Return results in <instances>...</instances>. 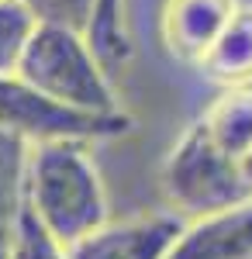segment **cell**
I'll list each match as a JSON object with an SVG mask.
<instances>
[{
  "label": "cell",
  "instance_id": "cell-1",
  "mask_svg": "<svg viewBox=\"0 0 252 259\" xmlns=\"http://www.w3.org/2000/svg\"><path fill=\"white\" fill-rule=\"evenodd\" d=\"M24 204L62 249L111 218L107 190L87 142H31L24 159Z\"/></svg>",
  "mask_w": 252,
  "mask_h": 259
},
{
  "label": "cell",
  "instance_id": "cell-2",
  "mask_svg": "<svg viewBox=\"0 0 252 259\" xmlns=\"http://www.w3.org/2000/svg\"><path fill=\"white\" fill-rule=\"evenodd\" d=\"M14 73L56 104L90 114H121L111 76L90 52L83 31L69 24L35 21Z\"/></svg>",
  "mask_w": 252,
  "mask_h": 259
},
{
  "label": "cell",
  "instance_id": "cell-3",
  "mask_svg": "<svg viewBox=\"0 0 252 259\" xmlns=\"http://www.w3.org/2000/svg\"><path fill=\"white\" fill-rule=\"evenodd\" d=\"M159 183H162L170 207L187 221L252 200V194L238 177V162L214 145L200 121H194L183 132V139L170 149Z\"/></svg>",
  "mask_w": 252,
  "mask_h": 259
},
{
  "label": "cell",
  "instance_id": "cell-4",
  "mask_svg": "<svg viewBox=\"0 0 252 259\" xmlns=\"http://www.w3.org/2000/svg\"><path fill=\"white\" fill-rule=\"evenodd\" d=\"M128 114H90L56 104L38 94L31 83H24L18 73H0V132L21 135L28 142L49 139H114L128 132Z\"/></svg>",
  "mask_w": 252,
  "mask_h": 259
},
{
  "label": "cell",
  "instance_id": "cell-5",
  "mask_svg": "<svg viewBox=\"0 0 252 259\" xmlns=\"http://www.w3.org/2000/svg\"><path fill=\"white\" fill-rule=\"evenodd\" d=\"M187 218L176 211H152L128 221H104L90 235L62 249L66 259H166Z\"/></svg>",
  "mask_w": 252,
  "mask_h": 259
},
{
  "label": "cell",
  "instance_id": "cell-6",
  "mask_svg": "<svg viewBox=\"0 0 252 259\" xmlns=\"http://www.w3.org/2000/svg\"><path fill=\"white\" fill-rule=\"evenodd\" d=\"M242 0H166L162 18H159V35L166 52L176 62H197L207 56L225 24L232 21Z\"/></svg>",
  "mask_w": 252,
  "mask_h": 259
},
{
  "label": "cell",
  "instance_id": "cell-7",
  "mask_svg": "<svg viewBox=\"0 0 252 259\" xmlns=\"http://www.w3.org/2000/svg\"><path fill=\"white\" fill-rule=\"evenodd\" d=\"M166 259H252V200L187 221Z\"/></svg>",
  "mask_w": 252,
  "mask_h": 259
},
{
  "label": "cell",
  "instance_id": "cell-8",
  "mask_svg": "<svg viewBox=\"0 0 252 259\" xmlns=\"http://www.w3.org/2000/svg\"><path fill=\"white\" fill-rule=\"evenodd\" d=\"M197 69L225 90L252 87V7L249 4H238V11L225 24L218 41L207 49V56L197 62Z\"/></svg>",
  "mask_w": 252,
  "mask_h": 259
},
{
  "label": "cell",
  "instance_id": "cell-9",
  "mask_svg": "<svg viewBox=\"0 0 252 259\" xmlns=\"http://www.w3.org/2000/svg\"><path fill=\"white\" fill-rule=\"evenodd\" d=\"M24 159L28 142L0 132V259H14L18 228L24 214Z\"/></svg>",
  "mask_w": 252,
  "mask_h": 259
},
{
  "label": "cell",
  "instance_id": "cell-10",
  "mask_svg": "<svg viewBox=\"0 0 252 259\" xmlns=\"http://www.w3.org/2000/svg\"><path fill=\"white\" fill-rule=\"evenodd\" d=\"M200 124L211 142L238 162V156L252 145V87H232L204 111Z\"/></svg>",
  "mask_w": 252,
  "mask_h": 259
},
{
  "label": "cell",
  "instance_id": "cell-11",
  "mask_svg": "<svg viewBox=\"0 0 252 259\" xmlns=\"http://www.w3.org/2000/svg\"><path fill=\"white\" fill-rule=\"evenodd\" d=\"M83 38L107 76H114L132 59V38L124 28V0H94L83 24Z\"/></svg>",
  "mask_w": 252,
  "mask_h": 259
},
{
  "label": "cell",
  "instance_id": "cell-12",
  "mask_svg": "<svg viewBox=\"0 0 252 259\" xmlns=\"http://www.w3.org/2000/svg\"><path fill=\"white\" fill-rule=\"evenodd\" d=\"M35 21V11L24 0H0V73H14Z\"/></svg>",
  "mask_w": 252,
  "mask_h": 259
},
{
  "label": "cell",
  "instance_id": "cell-13",
  "mask_svg": "<svg viewBox=\"0 0 252 259\" xmlns=\"http://www.w3.org/2000/svg\"><path fill=\"white\" fill-rule=\"evenodd\" d=\"M14 259H66L62 256V245H59L38 221H35V214L28 211V204H24V214H21Z\"/></svg>",
  "mask_w": 252,
  "mask_h": 259
},
{
  "label": "cell",
  "instance_id": "cell-14",
  "mask_svg": "<svg viewBox=\"0 0 252 259\" xmlns=\"http://www.w3.org/2000/svg\"><path fill=\"white\" fill-rule=\"evenodd\" d=\"M38 21H56V24H69L83 31L87 14H90V4L94 0H24Z\"/></svg>",
  "mask_w": 252,
  "mask_h": 259
},
{
  "label": "cell",
  "instance_id": "cell-15",
  "mask_svg": "<svg viewBox=\"0 0 252 259\" xmlns=\"http://www.w3.org/2000/svg\"><path fill=\"white\" fill-rule=\"evenodd\" d=\"M238 177H242V183H245V190L252 194V145L238 156Z\"/></svg>",
  "mask_w": 252,
  "mask_h": 259
}]
</instances>
